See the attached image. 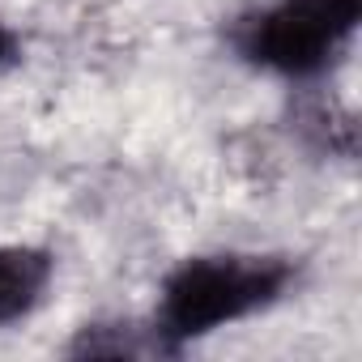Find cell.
Listing matches in <instances>:
<instances>
[{"label":"cell","mask_w":362,"mask_h":362,"mask_svg":"<svg viewBox=\"0 0 362 362\" xmlns=\"http://www.w3.org/2000/svg\"><path fill=\"white\" fill-rule=\"evenodd\" d=\"M290 264L273 256H197L162 286L158 341L184 345L281 298Z\"/></svg>","instance_id":"6da1fadb"},{"label":"cell","mask_w":362,"mask_h":362,"mask_svg":"<svg viewBox=\"0 0 362 362\" xmlns=\"http://www.w3.org/2000/svg\"><path fill=\"white\" fill-rule=\"evenodd\" d=\"M362 18V0H277L239 30V47L252 64L281 77L324 73L349 43Z\"/></svg>","instance_id":"7a4b0ae2"},{"label":"cell","mask_w":362,"mask_h":362,"mask_svg":"<svg viewBox=\"0 0 362 362\" xmlns=\"http://www.w3.org/2000/svg\"><path fill=\"white\" fill-rule=\"evenodd\" d=\"M52 281V256L22 243H0V324L26 320Z\"/></svg>","instance_id":"3957f363"},{"label":"cell","mask_w":362,"mask_h":362,"mask_svg":"<svg viewBox=\"0 0 362 362\" xmlns=\"http://www.w3.org/2000/svg\"><path fill=\"white\" fill-rule=\"evenodd\" d=\"M9 52H13V35H9L5 26H0V64L9 60Z\"/></svg>","instance_id":"277c9868"}]
</instances>
